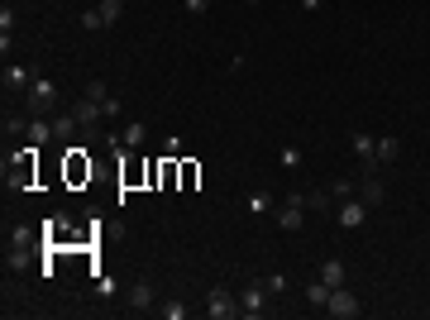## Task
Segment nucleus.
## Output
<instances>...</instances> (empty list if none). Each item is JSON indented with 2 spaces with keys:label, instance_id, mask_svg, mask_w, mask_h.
Segmentation results:
<instances>
[{
  "label": "nucleus",
  "instance_id": "nucleus-19",
  "mask_svg": "<svg viewBox=\"0 0 430 320\" xmlns=\"http://www.w3.org/2000/svg\"><path fill=\"white\" fill-rule=\"evenodd\" d=\"M373 144H378L373 134H354V153H359V158H363L368 168H378V163H373Z\"/></svg>",
  "mask_w": 430,
  "mask_h": 320
},
{
  "label": "nucleus",
  "instance_id": "nucleus-22",
  "mask_svg": "<svg viewBox=\"0 0 430 320\" xmlns=\"http://www.w3.org/2000/svg\"><path fill=\"white\" fill-rule=\"evenodd\" d=\"M330 206H335V196H330V192H306V211H330Z\"/></svg>",
  "mask_w": 430,
  "mask_h": 320
},
{
  "label": "nucleus",
  "instance_id": "nucleus-25",
  "mask_svg": "<svg viewBox=\"0 0 430 320\" xmlns=\"http://www.w3.org/2000/svg\"><path fill=\"white\" fill-rule=\"evenodd\" d=\"M249 211H253V215H268V211H273V196H268V192H253V196H249Z\"/></svg>",
  "mask_w": 430,
  "mask_h": 320
},
{
  "label": "nucleus",
  "instance_id": "nucleus-12",
  "mask_svg": "<svg viewBox=\"0 0 430 320\" xmlns=\"http://www.w3.org/2000/svg\"><path fill=\"white\" fill-rule=\"evenodd\" d=\"M24 139L43 148V144H48V139H58V134H53V124H48V119H38V115H34V119H24Z\"/></svg>",
  "mask_w": 430,
  "mask_h": 320
},
{
  "label": "nucleus",
  "instance_id": "nucleus-23",
  "mask_svg": "<svg viewBox=\"0 0 430 320\" xmlns=\"http://www.w3.org/2000/svg\"><path fill=\"white\" fill-rule=\"evenodd\" d=\"M263 292H268V297H287V277H282V273H268V277H263Z\"/></svg>",
  "mask_w": 430,
  "mask_h": 320
},
{
  "label": "nucleus",
  "instance_id": "nucleus-7",
  "mask_svg": "<svg viewBox=\"0 0 430 320\" xmlns=\"http://www.w3.org/2000/svg\"><path fill=\"white\" fill-rule=\"evenodd\" d=\"M91 177V158H87V144H72L67 148V182H87Z\"/></svg>",
  "mask_w": 430,
  "mask_h": 320
},
{
  "label": "nucleus",
  "instance_id": "nucleus-13",
  "mask_svg": "<svg viewBox=\"0 0 430 320\" xmlns=\"http://www.w3.org/2000/svg\"><path fill=\"white\" fill-rule=\"evenodd\" d=\"M72 115H77V119H82V129H96V124H101V119H106V110L96 106V101H87V96H82V101H77V110H72Z\"/></svg>",
  "mask_w": 430,
  "mask_h": 320
},
{
  "label": "nucleus",
  "instance_id": "nucleus-11",
  "mask_svg": "<svg viewBox=\"0 0 430 320\" xmlns=\"http://www.w3.org/2000/svg\"><path fill=\"white\" fill-rule=\"evenodd\" d=\"M5 91H29L34 87V72H24V67H14V62H5Z\"/></svg>",
  "mask_w": 430,
  "mask_h": 320
},
{
  "label": "nucleus",
  "instance_id": "nucleus-3",
  "mask_svg": "<svg viewBox=\"0 0 430 320\" xmlns=\"http://www.w3.org/2000/svg\"><path fill=\"white\" fill-rule=\"evenodd\" d=\"M325 311H330L335 320H354L359 311H363V306H359V297H354L349 287H330V301H325Z\"/></svg>",
  "mask_w": 430,
  "mask_h": 320
},
{
  "label": "nucleus",
  "instance_id": "nucleus-26",
  "mask_svg": "<svg viewBox=\"0 0 430 320\" xmlns=\"http://www.w3.org/2000/svg\"><path fill=\"white\" fill-rule=\"evenodd\" d=\"M96 10H101V19H106V24H115V19H120V10H124V0H101Z\"/></svg>",
  "mask_w": 430,
  "mask_h": 320
},
{
  "label": "nucleus",
  "instance_id": "nucleus-9",
  "mask_svg": "<svg viewBox=\"0 0 430 320\" xmlns=\"http://www.w3.org/2000/svg\"><path fill=\"white\" fill-rule=\"evenodd\" d=\"M354 196H359V201H363V206L373 211V206H383V201H387V187H383V182H378V177L368 172V177L359 182V192H354Z\"/></svg>",
  "mask_w": 430,
  "mask_h": 320
},
{
  "label": "nucleus",
  "instance_id": "nucleus-16",
  "mask_svg": "<svg viewBox=\"0 0 430 320\" xmlns=\"http://www.w3.org/2000/svg\"><path fill=\"white\" fill-rule=\"evenodd\" d=\"M321 282H330V287H344V263H339V258H325V263H321Z\"/></svg>",
  "mask_w": 430,
  "mask_h": 320
},
{
  "label": "nucleus",
  "instance_id": "nucleus-6",
  "mask_svg": "<svg viewBox=\"0 0 430 320\" xmlns=\"http://www.w3.org/2000/svg\"><path fill=\"white\" fill-rule=\"evenodd\" d=\"M124 306H129V311H139V316H144V311H153V306H158V292H153V282H148V277H139V282L129 287Z\"/></svg>",
  "mask_w": 430,
  "mask_h": 320
},
{
  "label": "nucleus",
  "instance_id": "nucleus-8",
  "mask_svg": "<svg viewBox=\"0 0 430 320\" xmlns=\"http://www.w3.org/2000/svg\"><path fill=\"white\" fill-rule=\"evenodd\" d=\"M263 311H268V292H263V282L244 287V297H239V316H263Z\"/></svg>",
  "mask_w": 430,
  "mask_h": 320
},
{
  "label": "nucleus",
  "instance_id": "nucleus-27",
  "mask_svg": "<svg viewBox=\"0 0 430 320\" xmlns=\"http://www.w3.org/2000/svg\"><path fill=\"white\" fill-rule=\"evenodd\" d=\"M82 29H91V34H96V29H106V19H101V10H96V5H91V10H82Z\"/></svg>",
  "mask_w": 430,
  "mask_h": 320
},
{
  "label": "nucleus",
  "instance_id": "nucleus-17",
  "mask_svg": "<svg viewBox=\"0 0 430 320\" xmlns=\"http://www.w3.org/2000/svg\"><path fill=\"white\" fill-rule=\"evenodd\" d=\"M87 101H96V106H106V101H110L106 77H87Z\"/></svg>",
  "mask_w": 430,
  "mask_h": 320
},
{
  "label": "nucleus",
  "instance_id": "nucleus-4",
  "mask_svg": "<svg viewBox=\"0 0 430 320\" xmlns=\"http://www.w3.org/2000/svg\"><path fill=\"white\" fill-rule=\"evenodd\" d=\"M206 316L211 320H234L239 316V301H234L229 287H211V297H206Z\"/></svg>",
  "mask_w": 430,
  "mask_h": 320
},
{
  "label": "nucleus",
  "instance_id": "nucleus-10",
  "mask_svg": "<svg viewBox=\"0 0 430 320\" xmlns=\"http://www.w3.org/2000/svg\"><path fill=\"white\" fill-rule=\"evenodd\" d=\"M339 225H344V229H359V225H363V220H368V206H363V201H359V196H349V201H339Z\"/></svg>",
  "mask_w": 430,
  "mask_h": 320
},
{
  "label": "nucleus",
  "instance_id": "nucleus-33",
  "mask_svg": "<svg viewBox=\"0 0 430 320\" xmlns=\"http://www.w3.org/2000/svg\"><path fill=\"white\" fill-rule=\"evenodd\" d=\"M325 0H302V10H321Z\"/></svg>",
  "mask_w": 430,
  "mask_h": 320
},
{
  "label": "nucleus",
  "instance_id": "nucleus-29",
  "mask_svg": "<svg viewBox=\"0 0 430 320\" xmlns=\"http://www.w3.org/2000/svg\"><path fill=\"white\" fill-rule=\"evenodd\" d=\"M282 168H292V172H297V168H302V148H292V144H287V148H282Z\"/></svg>",
  "mask_w": 430,
  "mask_h": 320
},
{
  "label": "nucleus",
  "instance_id": "nucleus-1",
  "mask_svg": "<svg viewBox=\"0 0 430 320\" xmlns=\"http://www.w3.org/2000/svg\"><path fill=\"white\" fill-rule=\"evenodd\" d=\"M34 158H38V144H24L14 153H5V182L10 187H29L34 182Z\"/></svg>",
  "mask_w": 430,
  "mask_h": 320
},
{
  "label": "nucleus",
  "instance_id": "nucleus-15",
  "mask_svg": "<svg viewBox=\"0 0 430 320\" xmlns=\"http://www.w3.org/2000/svg\"><path fill=\"white\" fill-rule=\"evenodd\" d=\"M397 153H402L397 134H383V139L373 144V163H397Z\"/></svg>",
  "mask_w": 430,
  "mask_h": 320
},
{
  "label": "nucleus",
  "instance_id": "nucleus-28",
  "mask_svg": "<svg viewBox=\"0 0 430 320\" xmlns=\"http://www.w3.org/2000/svg\"><path fill=\"white\" fill-rule=\"evenodd\" d=\"M5 268H10V273L29 268V253H24V249H10V253H5Z\"/></svg>",
  "mask_w": 430,
  "mask_h": 320
},
{
  "label": "nucleus",
  "instance_id": "nucleus-21",
  "mask_svg": "<svg viewBox=\"0 0 430 320\" xmlns=\"http://www.w3.org/2000/svg\"><path fill=\"white\" fill-rule=\"evenodd\" d=\"M306 301H311V306H321V311H325V301H330V282H321V277H316V282L306 287Z\"/></svg>",
  "mask_w": 430,
  "mask_h": 320
},
{
  "label": "nucleus",
  "instance_id": "nucleus-14",
  "mask_svg": "<svg viewBox=\"0 0 430 320\" xmlns=\"http://www.w3.org/2000/svg\"><path fill=\"white\" fill-rule=\"evenodd\" d=\"M144 139H148V124H144V119H129V124L120 129V144H124V148H144Z\"/></svg>",
  "mask_w": 430,
  "mask_h": 320
},
{
  "label": "nucleus",
  "instance_id": "nucleus-2",
  "mask_svg": "<svg viewBox=\"0 0 430 320\" xmlns=\"http://www.w3.org/2000/svg\"><path fill=\"white\" fill-rule=\"evenodd\" d=\"M53 101H58V87H53L48 77H34V87L24 91V106H29V115H43V110H53Z\"/></svg>",
  "mask_w": 430,
  "mask_h": 320
},
{
  "label": "nucleus",
  "instance_id": "nucleus-5",
  "mask_svg": "<svg viewBox=\"0 0 430 320\" xmlns=\"http://www.w3.org/2000/svg\"><path fill=\"white\" fill-rule=\"evenodd\" d=\"M302 215H306V192H287L278 211V229H302Z\"/></svg>",
  "mask_w": 430,
  "mask_h": 320
},
{
  "label": "nucleus",
  "instance_id": "nucleus-30",
  "mask_svg": "<svg viewBox=\"0 0 430 320\" xmlns=\"http://www.w3.org/2000/svg\"><path fill=\"white\" fill-rule=\"evenodd\" d=\"M163 316H168V320H182V316H187V306H182V301H163Z\"/></svg>",
  "mask_w": 430,
  "mask_h": 320
},
{
  "label": "nucleus",
  "instance_id": "nucleus-32",
  "mask_svg": "<svg viewBox=\"0 0 430 320\" xmlns=\"http://www.w3.org/2000/svg\"><path fill=\"white\" fill-rule=\"evenodd\" d=\"M182 5H187V14H206L211 10V0H182Z\"/></svg>",
  "mask_w": 430,
  "mask_h": 320
},
{
  "label": "nucleus",
  "instance_id": "nucleus-20",
  "mask_svg": "<svg viewBox=\"0 0 430 320\" xmlns=\"http://www.w3.org/2000/svg\"><path fill=\"white\" fill-rule=\"evenodd\" d=\"M325 192H330V196H335V206H339V201H349V196H354V192H359V187H354V182H349V177H335V182H330V187H325Z\"/></svg>",
  "mask_w": 430,
  "mask_h": 320
},
{
  "label": "nucleus",
  "instance_id": "nucleus-34",
  "mask_svg": "<svg viewBox=\"0 0 430 320\" xmlns=\"http://www.w3.org/2000/svg\"><path fill=\"white\" fill-rule=\"evenodd\" d=\"M249 5H258V0H249Z\"/></svg>",
  "mask_w": 430,
  "mask_h": 320
},
{
  "label": "nucleus",
  "instance_id": "nucleus-18",
  "mask_svg": "<svg viewBox=\"0 0 430 320\" xmlns=\"http://www.w3.org/2000/svg\"><path fill=\"white\" fill-rule=\"evenodd\" d=\"M77 129H82V119H77V115H58V119H53V134H58V139H72Z\"/></svg>",
  "mask_w": 430,
  "mask_h": 320
},
{
  "label": "nucleus",
  "instance_id": "nucleus-24",
  "mask_svg": "<svg viewBox=\"0 0 430 320\" xmlns=\"http://www.w3.org/2000/svg\"><path fill=\"white\" fill-rule=\"evenodd\" d=\"M10 244H14V249H29V244H34V229H29V225H14V229H10Z\"/></svg>",
  "mask_w": 430,
  "mask_h": 320
},
{
  "label": "nucleus",
  "instance_id": "nucleus-31",
  "mask_svg": "<svg viewBox=\"0 0 430 320\" xmlns=\"http://www.w3.org/2000/svg\"><path fill=\"white\" fill-rule=\"evenodd\" d=\"M10 29H14V10L5 5V10H0V34H10Z\"/></svg>",
  "mask_w": 430,
  "mask_h": 320
}]
</instances>
